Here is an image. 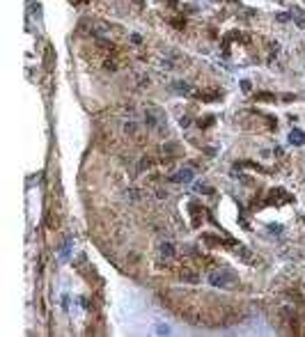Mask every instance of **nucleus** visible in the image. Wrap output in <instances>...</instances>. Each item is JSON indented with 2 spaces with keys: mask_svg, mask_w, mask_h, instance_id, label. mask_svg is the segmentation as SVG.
<instances>
[{
  "mask_svg": "<svg viewBox=\"0 0 305 337\" xmlns=\"http://www.w3.org/2000/svg\"><path fill=\"white\" fill-rule=\"evenodd\" d=\"M161 250H163V254H172V252H175L170 243H163V245H161Z\"/></svg>",
  "mask_w": 305,
  "mask_h": 337,
  "instance_id": "nucleus-1",
  "label": "nucleus"
}]
</instances>
